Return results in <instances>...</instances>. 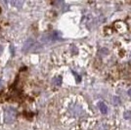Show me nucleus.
Returning <instances> with one entry per match:
<instances>
[{
    "label": "nucleus",
    "mask_w": 131,
    "mask_h": 130,
    "mask_svg": "<svg viewBox=\"0 0 131 130\" xmlns=\"http://www.w3.org/2000/svg\"><path fill=\"white\" fill-rule=\"evenodd\" d=\"M17 117V111L12 107H8L4 111V122L12 123Z\"/></svg>",
    "instance_id": "f257e3e1"
},
{
    "label": "nucleus",
    "mask_w": 131,
    "mask_h": 130,
    "mask_svg": "<svg viewBox=\"0 0 131 130\" xmlns=\"http://www.w3.org/2000/svg\"><path fill=\"white\" fill-rule=\"evenodd\" d=\"M131 117V112H126L125 114H124V118L129 119Z\"/></svg>",
    "instance_id": "423d86ee"
},
{
    "label": "nucleus",
    "mask_w": 131,
    "mask_h": 130,
    "mask_svg": "<svg viewBox=\"0 0 131 130\" xmlns=\"http://www.w3.org/2000/svg\"><path fill=\"white\" fill-rule=\"evenodd\" d=\"M9 2L11 3L12 6H14V7H21L22 5V0H9Z\"/></svg>",
    "instance_id": "7ed1b4c3"
},
{
    "label": "nucleus",
    "mask_w": 131,
    "mask_h": 130,
    "mask_svg": "<svg viewBox=\"0 0 131 130\" xmlns=\"http://www.w3.org/2000/svg\"><path fill=\"white\" fill-rule=\"evenodd\" d=\"M61 82H62V78L61 77H56V78H54V80H53V83L56 84V85H60Z\"/></svg>",
    "instance_id": "39448f33"
},
{
    "label": "nucleus",
    "mask_w": 131,
    "mask_h": 130,
    "mask_svg": "<svg viewBox=\"0 0 131 130\" xmlns=\"http://www.w3.org/2000/svg\"><path fill=\"white\" fill-rule=\"evenodd\" d=\"M99 108H100V111L102 112V114H106L108 109H107V106L105 105L104 103H100L99 104Z\"/></svg>",
    "instance_id": "20e7f679"
},
{
    "label": "nucleus",
    "mask_w": 131,
    "mask_h": 130,
    "mask_svg": "<svg viewBox=\"0 0 131 130\" xmlns=\"http://www.w3.org/2000/svg\"><path fill=\"white\" fill-rule=\"evenodd\" d=\"M36 43V41L35 40H33L32 38H28L27 41L25 42L24 44V46H23V51L24 52H31V50H32L33 46H34V44Z\"/></svg>",
    "instance_id": "f03ea898"
},
{
    "label": "nucleus",
    "mask_w": 131,
    "mask_h": 130,
    "mask_svg": "<svg viewBox=\"0 0 131 130\" xmlns=\"http://www.w3.org/2000/svg\"><path fill=\"white\" fill-rule=\"evenodd\" d=\"M2 52H3V47L0 45V55L2 54Z\"/></svg>",
    "instance_id": "0eeeda50"
},
{
    "label": "nucleus",
    "mask_w": 131,
    "mask_h": 130,
    "mask_svg": "<svg viewBox=\"0 0 131 130\" xmlns=\"http://www.w3.org/2000/svg\"><path fill=\"white\" fill-rule=\"evenodd\" d=\"M128 94H129V96H131V90H129V91H128Z\"/></svg>",
    "instance_id": "6e6552de"
},
{
    "label": "nucleus",
    "mask_w": 131,
    "mask_h": 130,
    "mask_svg": "<svg viewBox=\"0 0 131 130\" xmlns=\"http://www.w3.org/2000/svg\"><path fill=\"white\" fill-rule=\"evenodd\" d=\"M1 86H2V81L0 80V88H1Z\"/></svg>",
    "instance_id": "1a4fd4ad"
}]
</instances>
